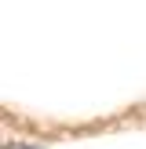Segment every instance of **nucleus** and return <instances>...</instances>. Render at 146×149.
<instances>
[{
	"label": "nucleus",
	"mask_w": 146,
	"mask_h": 149,
	"mask_svg": "<svg viewBox=\"0 0 146 149\" xmlns=\"http://www.w3.org/2000/svg\"><path fill=\"white\" fill-rule=\"evenodd\" d=\"M7 149H29V146H7Z\"/></svg>",
	"instance_id": "f257e3e1"
}]
</instances>
